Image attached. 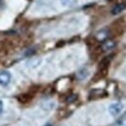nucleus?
<instances>
[{"mask_svg":"<svg viewBox=\"0 0 126 126\" xmlns=\"http://www.w3.org/2000/svg\"><path fill=\"white\" fill-rule=\"evenodd\" d=\"M126 32V20L124 18H118L116 19L112 25L110 26L109 35L111 37H118L123 35Z\"/></svg>","mask_w":126,"mask_h":126,"instance_id":"f257e3e1","label":"nucleus"},{"mask_svg":"<svg viewBox=\"0 0 126 126\" xmlns=\"http://www.w3.org/2000/svg\"><path fill=\"white\" fill-rule=\"evenodd\" d=\"M123 110H124V104L121 102H114L109 106V112L112 116L119 115L123 111Z\"/></svg>","mask_w":126,"mask_h":126,"instance_id":"f03ea898","label":"nucleus"},{"mask_svg":"<svg viewBox=\"0 0 126 126\" xmlns=\"http://www.w3.org/2000/svg\"><path fill=\"white\" fill-rule=\"evenodd\" d=\"M110 61H111V56H106L105 58H103L101 60V62L99 63L98 66V73H100L101 75H106L108 72V69L110 67Z\"/></svg>","mask_w":126,"mask_h":126,"instance_id":"7ed1b4c3","label":"nucleus"},{"mask_svg":"<svg viewBox=\"0 0 126 126\" xmlns=\"http://www.w3.org/2000/svg\"><path fill=\"white\" fill-rule=\"evenodd\" d=\"M12 80V74L7 71V70H3L0 72V86L6 87L10 84Z\"/></svg>","mask_w":126,"mask_h":126,"instance_id":"20e7f679","label":"nucleus"},{"mask_svg":"<svg viewBox=\"0 0 126 126\" xmlns=\"http://www.w3.org/2000/svg\"><path fill=\"white\" fill-rule=\"evenodd\" d=\"M107 96L106 91L102 90V89H94V90H91L90 93H89V99H99V98H103Z\"/></svg>","mask_w":126,"mask_h":126,"instance_id":"39448f33","label":"nucleus"},{"mask_svg":"<svg viewBox=\"0 0 126 126\" xmlns=\"http://www.w3.org/2000/svg\"><path fill=\"white\" fill-rule=\"evenodd\" d=\"M60 3L63 7L71 8V7H74L77 5L78 0H60Z\"/></svg>","mask_w":126,"mask_h":126,"instance_id":"423d86ee","label":"nucleus"},{"mask_svg":"<svg viewBox=\"0 0 126 126\" xmlns=\"http://www.w3.org/2000/svg\"><path fill=\"white\" fill-rule=\"evenodd\" d=\"M124 8H125V5H124V4H118V5H116V6L112 9L111 13H112L113 15L119 14L121 11H123V10H124Z\"/></svg>","mask_w":126,"mask_h":126,"instance_id":"0eeeda50","label":"nucleus"},{"mask_svg":"<svg viewBox=\"0 0 126 126\" xmlns=\"http://www.w3.org/2000/svg\"><path fill=\"white\" fill-rule=\"evenodd\" d=\"M77 76H78V78H79V79H85V78L88 76V71H87L86 69H81V70H79V72H78Z\"/></svg>","mask_w":126,"mask_h":126,"instance_id":"6e6552de","label":"nucleus"},{"mask_svg":"<svg viewBox=\"0 0 126 126\" xmlns=\"http://www.w3.org/2000/svg\"><path fill=\"white\" fill-rule=\"evenodd\" d=\"M114 126H126V116H123L120 119H118L115 122Z\"/></svg>","mask_w":126,"mask_h":126,"instance_id":"1a4fd4ad","label":"nucleus"},{"mask_svg":"<svg viewBox=\"0 0 126 126\" xmlns=\"http://www.w3.org/2000/svg\"><path fill=\"white\" fill-rule=\"evenodd\" d=\"M3 108H4V105H3V102L0 100V114L3 112Z\"/></svg>","mask_w":126,"mask_h":126,"instance_id":"9d476101","label":"nucleus"}]
</instances>
